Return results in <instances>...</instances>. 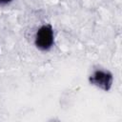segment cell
<instances>
[{
  "mask_svg": "<svg viewBox=\"0 0 122 122\" xmlns=\"http://www.w3.org/2000/svg\"><path fill=\"white\" fill-rule=\"evenodd\" d=\"M112 74L109 71L96 70L89 77V81L92 85L105 91L109 92L112 86Z\"/></svg>",
  "mask_w": 122,
  "mask_h": 122,
  "instance_id": "2",
  "label": "cell"
},
{
  "mask_svg": "<svg viewBox=\"0 0 122 122\" xmlns=\"http://www.w3.org/2000/svg\"><path fill=\"white\" fill-rule=\"evenodd\" d=\"M12 2V0H0V6H6Z\"/></svg>",
  "mask_w": 122,
  "mask_h": 122,
  "instance_id": "3",
  "label": "cell"
},
{
  "mask_svg": "<svg viewBox=\"0 0 122 122\" xmlns=\"http://www.w3.org/2000/svg\"><path fill=\"white\" fill-rule=\"evenodd\" d=\"M54 44V31L51 24L42 25L35 32L34 35V45L35 47L42 51H50Z\"/></svg>",
  "mask_w": 122,
  "mask_h": 122,
  "instance_id": "1",
  "label": "cell"
}]
</instances>
